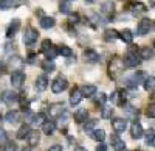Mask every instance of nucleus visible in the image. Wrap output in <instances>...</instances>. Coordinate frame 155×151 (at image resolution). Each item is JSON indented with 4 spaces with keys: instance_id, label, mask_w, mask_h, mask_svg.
<instances>
[{
    "instance_id": "nucleus-1",
    "label": "nucleus",
    "mask_w": 155,
    "mask_h": 151,
    "mask_svg": "<svg viewBox=\"0 0 155 151\" xmlns=\"http://www.w3.org/2000/svg\"><path fill=\"white\" fill-rule=\"evenodd\" d=\"M140 62H141V56L138 55V50L130 47V48H129V52H127V55L123 59L124 67H137Z\"/></svg>"
},
{
    "instance_id": "nucleus-2",
    "label": "nucleus",
    "mask_w": 155,
    "mask_h": 151,
    "mask_svg": "<svg viewBox=\"0 0 155 151\" xmlns=\"http://www.w3.org/2000/svg\"><path fill=\"white\" fill-rule=\"evenodd\" d=\"M123 69H124L123 61L120 58H115V59H112L110 66H109V75L112 78H118L120 75L123 73Z\"/></svg>"
},
{
    "instance_id": "nucleus-3",
    "label": "nucleus",
    "mask_w": 155,
    "mask_h": 151,
    "mask_svg": "<svg viewBox=\"0 0 155 151\" xmlns=\"http://www.w3.org/2000/svg\"><path fill=\"white\" fill-rule=\"evenodd\" d=\"M37 37H39V33L33 27H28L27 30H25V33H23V44L27 47H31L37 41Z\"/></svg>"
},
{
    "instance_id": "nucleus-4",
    "label": "nucleus",
    "mask_w": 155,
    "mask_h": 151,
    "mask_svg": "<svg viewBox=\"0 0 155 151\" xmlns=\"http://www.w3.org/2000/svg\"><path fill=\"white\" fill-rule=\"evenodd\" d=\"M67 87H68V81L64 77H58L53 83H51V91L54 94H61L62 91H65Z\"/></svg>"
},
{
    "instance_id": "nucleus-5",
    "label": "nucleus",
    "mask_w": 155,
    "mask_h": 151,
    "mask_svg": "<svg viewBox=\"0 0 155 151\" xmlns=\"http://www.w3.org/2000/svg\"><path fill=\"white\" fill-rule=\"evenodd\" d=\"M25 83V73L22 70H16V72H12L11 73V84L14 86V87H22Z\"/></svg>"
},
{
    "instance_id": "nucleus-6",
    "label": "nucleus",
    "mask_w": 155,
    "mask_h": 151,
    "mask_svg": "<svg viewBox=\"0 0 155 151\" xmlns=\"http://www.w3.org/2000/svg\"><path fill=\"white\" fill-rule=\"evenodd\" d=\"M48 114L50 117H61L62 114H65V106L64 103H54L48 108Z\"/></svg>"
},
{
    "instance_id": "nucleus-7",
    "label": "nucleus",
    "mask_w": 155,
    "mask_h": 151,
    "mask_svg": "<svg viewBox=\"0 0 155 151\" xmlns=\"http://www.w3.org/2000/svg\"><path fill=\"white\" fill-rule=\"evenodd\" d=\"M152 28V20L150 19H141L138 23V34H147Z\"/></svg>"
},
{
    "instance_id": "nucleus-8",
    "label": "nucleus",
    "mask_w": 155,
    "mask_h": 151,
    "mask_svg": "<svg viewBox=\"0 0 155 151\" xmlns=\"http://www.w3.org/2000/svg\"><path fill=\"white\" fill-rule=\"evenodd\" d=\"M130 134H132L134 139H137V140L143 137L144 131H143V126H141L140 122H134V123H132V126H130Z\"/></svg>"
},
{
    "instance_id": "nucleus-9",
    "label": "nucleus",
    "mask_w": 155,
    "mask_h": 151,
    "mask_svg": "<svg viewBox=\"0 0 155 151\" xmlns=\"http://www.w3.org/2000/svg\"><path fill=\"white\" fill-rule=\"evenodd\" d=\"M34 87H36V91H37V92L45 91L47 87H48V78L45 77V75H41V77H37V78H36V83H34Z\"/></svg>"
},
{
    "instance_id": "nucleus-10",
    "label": "nucleus",
    "mask_w": 155,
    "mask_h": 151,
    "mask_svg": "<svg viewBox=\"0 0 155 151\" xmlns=\"http://www.w3.org/2000/svg\"><path fill=\"white\" fill-rule=\"evenodd\" d=\"M2 100H3L5 103H8V105H12V103H16L17 100H19V95L16 92H12V91H3Z\"/></svg>"
},
{
    "instance_id": "nucleus-11",
    "label": "nucleus",
    "mask_w": 155,
    "mask_h": 151,
    "mask_svg": "<svg viewBox=\"0 0 155 151\" xmlns=\"http://www.w3.org/2000/svg\"><path fill=\"white\" fill-rule=\"evenodd\" d=\"M110 145H112L113 149H116V151H124V149H126L124 140H121L118 136H112V137H110Z\"/></svg>"
},
{
    "instance_id": "nucleus-12",
    "label": "nucleus",
    "mask_w": 155,
    "mask_h": 151,
    "mask_svg": "<svg viewBox=\"0 0 155 151\" xmlns=\"http://www.w3.org/2000/svg\"><path fill=\"white\" fill-rule=\"evenodd\" d=\"M19 28H20V20L19 19H12V22L9 23V27L6 30V36L8 37H14V34L19 31Z\"/></svg>"
},
{
    "instance_id": "nucleus-13",
    "label": "nucleus",
    "mask_w": 155,
    "mask_h": 151,
    "mask_svg": "<svg viewBox=\"0 0 155 151\" xmlns=\"http://www.w3.org/2000/svg\"><path fill=\"white\" fill-rule=\"evenodd\" d=\"M112 128L116 131V132H123L126 128H127V122L124 118H113L112 120Z\"/></svg>"
},
{
    "instance_id": "nucleus-14",
    "label": "nucleus",
    "mask_w": 155,
    "mask_h": 151,
    "mask_svg": "<svg viewBox=\"0 0 155 151\" xmlns=\"http://www.w3.org/2000/svg\"><path fill=\"white\" fill-rule=\"evenodd\" d=\"M87 118H88V111H87V109L81 108V109H78V111L74 112V122H78V123H85Z\"/></svg>"
},
{
    "instance_id": "nucleus-15",
    "label": "nucleus",
    "mask_w": 155,
    "mask_h": 151,
    "mask_svg": "<svg viewBox=\"0 0 155 151\" xmlns=\"http://www.w3.org/2000/svg\"><path fill=\"white\" fill-rule=\"evenodd\" d=\"M146 11H147L146 5H144V3H141V2H137V3H134V5L130 6V12H132L134 16H140V14H144Z\"/></svg>"
},
{
    "instance_id": "nucleus-16",
    "label": "nucleus",
    "mask_w": 155,
    "mask_h": 151,
    "mask_svg": "<svg viewBox=\"0 0 155 151\" xmlns=\"http://www.w3.org/2000/svg\"><path fill=\"white\" fill-rule=\"evenodd\" d=\"M110 100H112L115 105H123V103L126 101V92H123V91H115V92L112 94Z\"/></svg>"
},
{
    "instance_id": "nucleus-17",
    "label": "nucleus",
    "mask_w": 155,
    "mask_h": 151,
    "mask_svg": "<svg viewBox=\"0 0 155 151\" xmlns=\"http://www.w3.org/2000/svg\"><path fill=\"white\" fill-rule=\"evenodd\" d=\"M82 100V94H81V89H73L71 94H70V105L71 106H76L79 105Z\"/></svg>"
},
{
    "instance_id": "nucleus-18",
    "label": "nucleus",
    "mask_w": 155,
    "mask_h": 151,
    "mask_svg": "<svg viewBox=\"0 0 155 151\" xmlns=\"http://www.w3.org/2000/svg\"><path fill=\"white\" fill-rule=\"evenodd\" d=\"M113 11H115V3L110 2V0H107V2H104L101 5V12L102 14H106V16H112L113 14Z\"/></svg>"
},
{
    "instance_id": "nucleus-19",
    "label": "nucleus",
    "mask_w": 155,
    "mask_h": 151,
    "mask_svg": "<svg viewBox=\"0 0 155 151\" xmlns=\"http://www.w3.org/2000/svg\"><path fill=\"white\" fill-rule=\"evenodd\" d=\"M84 59L87 62H99V55L95 52V50L88 48V50H85V52H84Z\"/></svg>"
},
{
    "instance_id": "nucleus-20",
    "label": "nucleus",
    "mask_w": 155,
    "mask_h": 151,
    "mask_svg": "<svg viewBox=\"0 0 155 151\" xmlns=\"http://www.w3.org/2000/svg\"><path fill=\"white\" fill-rule=\"evenodd\" d=\"M118 37H121V41H124L126 44H132V41H134V33L129 30V28H126V30H123L121 33H118Z\"/></svg>"
},
{
    "instance_id": "nucleus-21",
    "label": "nucleus",
    "mask_w": 155,
    "mask_h": 151,
    "mask_svg": "<svg viewBox=\"0 0 155 151\" xmlns=\"http://www.w3.org/2000/svg\"><path fill=\"white\" fill-rule=\"evenodd\" d=\"M54 129H56V125H54V122H51V120L44 122V125H42V132H45L47 136H51V134L54 132Z\"/></svg>"
},
{
    "instance_id": "nucleus-22",
    "label": "nucleus",
    "mask_w": 155,
    "mask_h": 151,
    "mask_svg": "<svg viewBox=\"0 0 155 151\" xmlns=\"http://www.w3.org/2000/svg\"><path fill=\"white\" fill-rule=\"evenodd\" d=\"M27 139H28V145H30V146H34V145L39 143V140H41V136H39L37 131H31V132L28 134Z\"/></svg>"
},
{
    "instance_id": "nucleus-23",
    "label": "nucleus",
    "mask_w": 155,
    "mask_h": 151,
    "mask_svg": "<svg viewBox=\"0 0 155 151\" xmlns=\"http://www.w3.org/2000/svg\"><path fill=\"white\" fill-rule=\"evenodd\" d=\"M31 132V128L30 125H22L17 131V139H25V137H28V134Z\"/></svg>"
},
{
    "instance_id": "nucleus-24",
    "label": "nucleus",
    "mask_w": 155,
    "mask_h": 151,
    "mask_svg": "<svg viewBox=\"0 0 155 151\" xmlns=\"http://www.w3.org/2000/svg\"><path fill=\"white\" fill-rule=\"evenodd\" d=\"M90 136H92V139H95V140L99 142V143L106 139V132H104V129H95V131L90 132Z\"/></svg>"
},
{
    "instance_id": "nucleus-25",
    "label": "nucleus",
    "mask_w": 155,
    "mask_h": 151,
    "mask_svg": "<svg viewBox=\"0 0 155 151\" xmlns=\"http://www.w3.org/2000/svg\"><path fill=\"white\" fill-rule=\"evenodd\" d=\"M54 23H56V20H54L53 17H42V19H41V27L45 28V30L53 28V27H54Z\"/></svg>"
},
{
    "instance_id": "nucleus-26",
    "label": "nucleus",
    "mask_w": 155,
    "mask_h": 151,
    "mask_svg": "<svg viewBox=\"0 0 155 151\" xmlns=\"http://www.w3.org/2000/svg\"><path fill=\"white\" fill-rule=\"evenodd\" d=\"M19 112L17 111H9L8 112V114L5 115V120L8 122V123H12V125H14V123H17L19 122Z\"/></svg>"
},
{
    "instance_id": "nucleus-27",
    "label": "nucleus",
    "mask_w": 155,
    "mask_h": 151,
    "mask_svg": "<svg viewBox=\"0 0 155 151\" xmlns=\"http://www.w3.org/2000/svg\"><path fill=\"white\" fill-rule=\"evenodd\" d=\"M82 97H93L96 94V86H84L81 89Z\"/></svg>"
},
{
    "instance_id": "nucleus-28",
    "label": "nucleus",
    "mask_w": 155,
    "mask_h": 151,
    "mask_svg": "<svg viewBox=\"0 0 155 151\" xmlns=\"http://www.w3.org/2000/svg\"><path fill=\"white\" fill-rule=\"evenodd\" d=\"M58 53L62 55L64 58H70V56L73 55V50H71L68 45H61V47L58 48Z\"/></svg>"
},
{
    "instance_id": "nucleus-29",
    "label": "nucleus",
    "mask_w": 155,
    "mask_h": 151,
    "mask_svg": "<svg viewBox=\"0 0 155 151\" xmlns=\"http://www.w3.org/2000/svg\"><path fill=\"white\" fill-rule=\"evenodd\" d=\"M59 11L64 12V14H70V12H71V2H68V0H64V2H61Z\"/></svg>"
},
{
    "instance_id": "nucleus-30",
    "label": "nucleus",
    "mask_w": 155,
    "mask_h": 151,
    "mask_svg": "<svg viewBox=\"0 0 155 151\" xmlns=\"http://www.w3.org/2000/svg\"><path fill=\"white\" fill-rule=\"evenodd\" d=\"M144 89L146 91H153L155 89V77H147L144 80Z\"/></svg>"
},
{
    "instance_id": "nucleus-31",
    "label": "nucleus",
    "mask_w": 155,
    "mask_h": 151,
    "mask_svg": "<svg viewBox=\"0 0 155 151\" xmlns=\"http://www.w3.org/2000/svg\"><path fill=\"white\" fill-rule=\"evenodd\" d=\"M152 55H153V52H152V48H149V47H144V48L140 50L141 59H149V58H152Z\"/></svg>"
},
{
    "instance_id": "nucleus-32",
    "label": "nucleus",
    "mask_w": 155,
    "mask_h": 151,
    "mask_svg": "<svg viewBox=\"0 0 155 151\" xmlns=\"http://www.w3.org/2000/svg\"><path fill=\"white\" fill-rule=\"evenodd\" d=\"M95 126H96V120H88L84 123V131L90 134L92 131H95Z\"/></svg>"
},
{
    "instance_id": "nucleus-33",
    "label": "nucleus",
    "mask_w": 155,
    "mask_h": 151,
    "mask_svg": "<svg viewBox=\"0 0 155 151\" xmlns=\"http://www.w3.org/2000/svg\"><path fill=\"white\" fill-rule=\"evenodd\" d=\"M45 55H47V58H48V61H53L54 58H56V55H58V48H54L53 45H51L47 52H44Z\"/></svg>"
},
{
    "instance_id": "nucleus-34",
    "label": "nucleus",
    "mask_w": 155,
    "mask_h": 151,
    "mask_svg": "<svg viewBox=\"0 0 155 151\" xmlns=\"http://www.w3.org/2000/svg\"><path fill=\"white\" fill-rule=\"evenodd\" d=\"M118 37V31H115V30H106L104 33V39L106 41H113Z\"/></svg>"
},
{
    "instance_id": "nucleus-35",
    "label": "nucleus",
    "mask_w": 155,
    "mask_h": 151,
    "mask_svg": "<svg viewBox=\"0 0 155 151\" xmlns=\"http://www.w3.org/2000/svg\"><path fill=\"white\" fill-rule=\"evenodd\" d=\"M42 69H44L45 72H53V70L56 69V66H54L53 61H48V59H47V61L42 62Z\"/></svg>"
},
{
    "instance_id": "nucleus-36",
    "label": "nucleus",
    "mask_w": 155,
    "mask_h": 151,
    "mask_svg": "<svg viewBox=\"0 0 155 151\" xmlns=\"http://www.w3.org/2000/svg\"><path fill=\"white\" fill-rule=\"evenodd\" d=\"M44 120H45V115L42 114V112H39V114H36V115H33V123L34 125H44Z\"/></svg>"
},
{
    "instance_id": "nucleus-37",
    "label": "nucleus",
    "mask_w": 155,
    "mask_h": 151,
    "mask_svg": "<svg viewBox=\"0 0 155 151\" xmlns=\"http://www.w3.org/2000/svg\"><path fill=\"white\" fill-rule=\"evenodd\" d=\"M12 3H14V0H0V9L6 11L12 6Z\"/></svg>"
},
{
    "instance_id": "nucleus-38",
    "label": "nucleus",
    "mask_w": 155,
    "mask_h": 151,
    "mask_svg": "<svg viewBox=\"0 0 155 151\" xmlns=\"http://www.w3.org/2000/svg\"><path fill=\"white\" fill-rule=\"evenodd\" d=\"M106 101H107V95H106V94H99V95H96V105H99V106H106Z\"/></svg>"
},
{
    "instance_id": "nucleus-39",
    "label": "nucleus",
    "mask_w": 155,
    "mask_h": 151,
    "mask_svg": "<svg viewBox=\"0 0 155 151\" xmlns=\"http://www.w3.org/2000/svg\"><path fill=\"white\" fill-rule=\"evenodd\" d=\"M112 111H113V108H109V106H102L101 117H102V118H109V117L112 115Z\"/></svg>"
},
{
    "instance_id": "nucleus-40",
    "label": "nucleus",
    "mask_w": 155,
    "mask_h": 151,
    "mask_svg": "<svg viewBox=\"0 0 155 151\" xmlns=\"http://www.w3.org/2000/svg\"><path fill=\"white\" fill-rule=\"evenodd\" d=\"M146 115L150 117V118H155V103H152V105L147 106V109H146Z\"/></svg>"
},
{
    "instance_id": "nucleus-41",
    "label": "nucleus",
    "mask_w": 155,
    "mask_h": 151,
    "mask_svg": "<svg viewBox=\"0 0 155 151\" xmlns=\"http://www.w3.org/2000/svg\"><path fill=\"white\" fill-rule=\"evenodd\" d=\"M146 143H147L149 146H153V148H155V134H153V132H152V134H147Z\"/></svg>"
},
{
    "instance_id": "nucleus-42",
    "label": "nucleus",
    "mask_w": 155,
    "mask_h": 151,
    "mask_svg": "<svg viewBox=\"0 0 155 151\" xmlns=\"http://www.w3.org/2000/svg\"><path fill=\"white\" fill-rule=\"evenodd\" d=\"M68 22L70 23H78V22H79V14H78V12H74V14H73V12H70Z\"/></svg>"
},
{
    "instance_id": "nucleus-43",
    "label": "nucleus",
    "mask_w": 155,
    "mask_h": 151,
    "mask_svg": "<svg viewBox=\"0 0 155 151\" xmlns=\"http://www.w3.org/2000/svg\"><path fill=\"white\" fill-rule=\"evenodd\" d=\"M51 45H53V44H51V41H50V39H45V41L42 42V52H47Z\"/></svg>"
},
{
    "instance_id": "nucleus-44",
    "label": "nucleus",
    "mask_w": 155,
    "mask_h": 151,
    "mask_svg": "<svg viewBox=\"0 0 155 151\" xmlns=\"http://www.w3.org/2000/svg\"><path fill=\"white\" fill-rule=\"evenodd\" d=\"M6 142V132L3 129H0V145H3Z\"/></svg>"
},
{
    "instance_id": "nucleus-45",
    "label": "nucleus",
    "mask_w": 155,
    "mask_h": 151,
    "mask_svg": "<svg viewBox=\"0 0 155 151\" xmlns=\"http://www.w3.org/2000/svg\"><path fill=\"white\" fill-rule=\"evenodd\" d=\"M96 151H107V145H104V143H99L98 146H96Z\"/></svg>"
},
{
    "instance_id": "nucleus-46",
    "label": "nucleus",
    "mask_w": 155,
    "mask_h": 151,
    "mask_svg": "<svg viewBox=\"0 0 155 151\" xmlns=\"http://www.w3.org/2000/svg\"><path fill=\"white\" fill-rule=\"evenodd\" d=\"M48 151H62V146L61 145H53V146H50Z\"/></svg>"
},
{
    "instance_id": "nucleus-47",
    "label": "nucleus",
    "mask_w": 155,
    "mask_h": 151,
    "mask_svg": "<svg viewBox=\"0 0 155 151\" xmlns=\"http://www.w3.org/2000/svg\"><path fill=\"white\" fill-rule=\"evenodd\" d=\"M73 151H87V148H84V146H74Z\"/></svg>"
},
{
    "instance_id": "nucleus-48",
    "label": "nucleus",
    "mask_w": 155,
    "mask_h": 151,
    "mask_svg": "<svg viewBox=\"0 0 155 151\" xmlns=\"http://www.w3.org/2000/svg\"><path fill=\"white\" fill-rule=\"evenodd\" d=\"M5 151H16V148H14V145H9V146H8Z\"/></svg>"
},
{
    "instance_id": "nucleus-49",
    "label": "nucleus",
    "mask_w": 155,
    "mask_h": 151,
    "mask_svg": "<svg viewBox=\"0 0 155 151\" xmlns=\"http://www.w3.org/2000/svg\"><path fill=\"white\" fill-rule=\"evenodd\" d=\"M150 100H152V101H153V103H155V91H153V94H152V95H150Z\"/></svg>"
},
{
    "instance_id": "nucleus-50",
    "label": "nucleus",
    "mask_w": 155,
    "mask_h": 151,
    "mask_svg": "<svg viewBox=\"0 0 155 151\" xmlns=\"http://www.w3.org/2000/svg\"><path fill=\"white\" fill-rule=\"evenodd\" d=\"M22 151H31V146H27V148H22Z\"/></svg>"
},
{
    "instance_id": "nucleus-51",
    "label": "nucleus",
    "mask_w": 155,
    "mask_h": 151,
    "mask_svg": "<svg viewBox=\"0 0 155 151\" xmlns=\"http://www.w3.org/2000/svg\"><path fill=\"white\" fill-rule=\"evenodd\" d=\"M0 151H5V148H3V145H0Z\"/></svg>"
},
{
    "instance_id": "nucleus-52",
    "label": "nucleus",
    "mask_w": 155,
    "mask_h": 151,
    "mask_svg": "<svg viewBox=\"0 0 155 151\" xmlns=\"http://www.w3.org/2000/svg\"><path fill=\"white\" fill-rule=\"evenodd\" d=\"M87 2H88V3H93V2H96V0H87Z\"/></svg>"
},
{
    "instance_id": "nucleus-53",
    "label": "nucleus",
    "mask_w": 155,
    "mask_h": 151,
    "mask_svg": "<svg viewBox=\"0 0 155 151\" xmlns=\"http://www.w3.org/2000/svg\"><path fill=\"white\" fill-rule=\"evenodd\" d=\"M150 5H152V6L155 5V0H150Z\"/></svg>"
},
{
    "instance_id": "nucleus-54",
    "label": "nucleus",
    "mask_w": 155,
    "mask_h": 151,
    "mask_svg": "<svg viewBox=\"0 0 155 151\" xmlns=\"http://www.w3.org/2000/svg\"><path fill=\"white\" fill-rule=\"evenodd\" d=\"M153 45H155V41H153Z\"/></svg>"
},
{
    "instance_id": "nucleus-55",
    "label": "nucleus",
    "mask_w": 155,
    "mask_h": 151,
    "mask_svg": "<svg viewBox=\"0 0 155 151\" xmlns=\"http://www.w3.org/2000/svg\"><path fill=\"white\" fill-rule=\"evenodd\" d=\"M0 67H2V64H0Z\"/></svg>"
},
{
    "instance_id": "nucleus-56",
    "label": "nucleus",
    "mask_w": 155,
    "mask_h": 151,
    "mask_svg": "<svg viewBox=\"0 0 155 151\" xmlns=\"http://www.w3.org/2000/svg\"><path fill=\"white\" fill-rule=\"evenodd\" d=\"M68 2H70V0H68Z\"/></svg>"
}]
</instances>
